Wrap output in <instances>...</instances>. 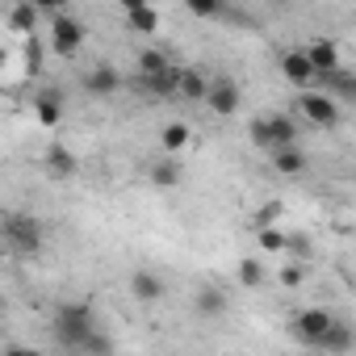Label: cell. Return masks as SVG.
<instances>
[{"label":"cell","instance_id":"20","mask_svg":"<svg viewBox=\"0 0 356 356\" xmlns=\"http://www.w3.org/2000/svg\"><path fill=\"white\" fill-rule=\"evenodd\" d=\"M210 88V80L197 72V67H185V72H176V97H185V101H202Z\"/></svg>","mask_w":356,"mask_h":356},{"label":"cell","instance_id":"1","mask_svg":"<svg viewBox=\"0 0 356 356\" xmlns=\"http://www.w3.org/2000/svg\"><path fill=\"white\" fill-rule=\"evenodd\" d=\"M51 327H55V339L63 348H76L80 352L84 339L97 331V310H92V302H63V306H55Z\"/></svg>","mask_w":356,"mask_h":356},{"label":"cell","instance_id":"14","mask_svg":"<svg viewBox=\"0 0 356 356\" xmlns=\"http://www.w3.org/2000/svg\"><path fill=\"white\" fill-rule=\"evenodd\" d=\"M281 76H285L289 84H298V88L314 84V67H310L306 51H285V55H281Z\"/></svg>","mask_w":356,"mask_h":356},{"label":"cell","instance_id":"6","mask_svg":"<svg viewBox=\"0 0 356 356\" xmlns=\"http://www.w3.org/2000/svg\"><path fill=\"white\" fill-rule=\"evenodd\" d=\"M335 314L331 310H323V306H310V310H298L293 314V335L306 343V348H314L318 343V335L327 331V323H331Z\"/></svg>","mask_w":356,"mask_h":356},{"label":"cell","instance_id":"13","mask_svg":"<svg viewBox=\"0 0 356 356\" xmlns=\"http://www.w3.org/2000/svg\"><path fill=\"white\" fill-rule=\"evenodd\" d=\"M147 176H151V185H155V189H163V193H168V189L181 185L185 168H181V159H176V155H159V159L151 163V172H147Z\"/></svg>","mask_w":356,"mask_h":356},{"label":"cell","instance_id":"3","mask_svg":"<svg viewBox=\"0 0 356 356\" xmlns=\"http://www.w3.org/2000/svg\"><path fill=\"white\" fill-rule=\"evenodd\" d=\"M5 239L17 256H38L42 252V222L34 214H13L5 222Z\"/></svg>","mask_w":356,"mask_h":356},{"label":"cell","instance_id":"23","mask_svg":"<svg viewBox=\"0 0 356 356\" xmlns=\"http://www.w3.org/2000/svg\"><path fill=\"white\" fill-rule=\"evenodd\" d=\"M126 26H130V34H155L159 30V9L151 5H138V9H126Z\"/></svg>","mask_w":356,"mask_h":356},{"label":"cell","instance_id":"34","mask_svg":"<svg viewBox=\"0 0 356 356\" xmlns=\"http://www.w3.org/2000/svg\"><path fill=\"white\" fill-rule=\"evenodd\" d=\"M138 5H147V0H118V9L126 13V9H138Z\"/></svg>","mask_w":356,"mask_h":356},{"label":"cell","instance_id":"12","mask_svg":"<svg viewBox=\"0 0 356 356\" xmlns=\"http://www.w3.org/2000/svg\"><path fill=\"white\" fill-rule=\"evenodd\" d=\"M302 51H306V59H310L314 72H331V67L343 63V51H339V42H331V38H314V42L302 47Z\"/></svg>","mask_w":356,"mask_h":356},{"label":"cell","instance_id":"31","mask_svg":"<svg viewBox=\"0 0 356 356\" xmlns=\"http://www.w3.org/2000/svg\"><path fill=\"white\" fill-rule=\"evenodd\" d=\"M281 214H285V206H281V202H268V206H260V210L252 214V227H268V222H277Z\"/></svg>","mask_w":356,"mask_h":356},{"label":"cell","instance_id":"18","mask_svg":"<svg viewBox=\"0 0 356 356\" xmlns=\"http://www.w3.org/2000/svg\"><path fill=\"white\" fill-rule=\"evenodd\" d=\"M138 88H143L147 97H155V101H168V97H176V72H172V67H163V72L138 76Z\"/></svg>","mask_w":356,"mask_h":356},{"label":"cell","instance_id":"25","mask_svg":"<svg viewBox=\"0 0 356 356\" xmlns=\"http://www.w3.org/2000/svg\"><path fill=\"white\" fill-rule=\"evenodd\" d=\"M235 277H239L243 289H260V285H264V264H260L256 256H243L239 268H235Z\"/></svg>","mask_w":356,"mask_h":356},{"label":"cell","instance_id":"11","mask_svg":"<svg viewBox=\"0 0 356 356\" xmlns=\"http://www.w3.org/2000/svg\"><path fill=\"white\" fill-rule=\"evenodd\" d=\"M59 118H63V92H59V88H42V92L34 97V122L47 126V130H55Z\"/></svg>","mask_w":356,"mask_h":356},{"label":"cell","instance_id":"28","mask_svg":"<svg viewBox=\"0 0 356 356\" xmlns=\"http://www.w3.org/2000/svg\"><path fill=\"white\" fill-rule=\"evenodd\" d=\"M277 281H281L285 289H298V285L306 281V268H302L298 260H289V264H281V273H277Z\"/></svg>","mask_w":356,"mask_h":356},{"label":"cell","instance_id":"29","mask_svg":"<svg viewBox=\"0 0 356 356\" xmlns=\"http://www.w3.org/2000/svg\"><path fill=\"white\" fill-rule=\"evenodd\" d=\"M248 138H252V147L268 151V147H273V143H268V122H264V118H252V122H248Z\"/></svg>","mask_w":356,"mask_h":356},{"label":"cell","instance_id":"4","mask_svg":"<svg viewBox=\"0 0 356 356\" xmlns=\"http://www.w3.org/2000/svg\"><path fill=\"white\" fill-rule=\"evenodd\" d=\"M298 113H302L310 126H318V130H335V126H339V105H335V97H327L323 88L302 92V97H298Z\"/></svg>","mask_w":356,"mask_h":356},{"label":"cell","instance_id":"5","mask_svg":"<svg viewBox=\"0 0 356 356\" xmlns=\"http://www.w3.org/2000/svg\"><path fill=\"white\" fill-rule=\"evenodd\" d=\"M206 105H210V113H218V118H231V113H239V101H243V92H239V84L231 80V76H218V80H210V88H206V97H202Z\"/></svg>","mask_w":356,"mask_h":356},{"label":"cell","instance_id":"19","mask_svg":"<svg viewBox=\"0 0 356 356\" xmlns=\"http://www.w3.org/2000/svg\"><path fill=\"white\" fill-rule=\"evenodd\" d=\"M38 17H42V13L30 5V0H17V5L9 9V17H5V22H9V30H13L17 38H26V34H34V30H38Z\"/></svg>","mask_w":356,"mask_h":356},{"label":"cell","instance_id":"26","mask_svg":"<svg viewBox=\"0 0 356 356\" xmlns=\"http://www.w3.org/2000/svg\"><path fill=\"white\" fill-rule=\"evenodd\" d=\"M22 55H26V72H30V76H38V72H42V42H38L34 34H26V38H22Z\"/></svg>","mask_w":356,"mask_h":356},{"label":"cell","instance_id":"9","mask_svg":"<svg viewBox=\"0 0 356 356\" xmlns=\"http://www.w3.org/2000/svg\"><path fill=\"white\" fill-rule=\"evenodd\" d=\"M352 343H356L352 327H348V323H339V318H331V323H327V331L318 335V343H314V348H318L323 356H348V352H352Z\"/></svg>","mask_w":356,"mask_h":356},{"label":"cell","instance_id":"17","mask_svg":"<svg viewBox=\"0 0 356 356\" xmlns=\"http://www.w3.org/2000/svg\"><path fill=\"white\" fill-rule=\"evenodd\" d=\"M130 293L138 302H159L163 298V277L151 273V268H138V273H130Z\"/></svg>","mask_w":356,"mask_h":356},{"label":"cell","instance_id":"24","mask_svg":"<svg viewBox=\"0 0 356 356\" xmlns=\"http://www.w3.org/2000/svg\"><path fill=\"white\" fill-rule=\"evenodd\" d=\"M256 248H260V252H268V256H281V252H285V231H281L277 222L256 227Z\"/></svg>","mask_w":356,"mask_h":356},{"label":"cell","instance_id":"32","mask_svg":"<svg viewBox=\"0 0 356 356\" xmlns=\"http://www.w3.org/2000/svg\"><path fill=\"white\" fill-rule=\"evenodd\" d=\"M80 352H113V339L109 335H101V331H92L88 339H84V348Z\"/></svg>","mask_w":356,"mask_h":356},{"label":"cell","instance_id":"2","mask_svg":"<svg viewBox=\"0 0 356 356\" xmlns=\"http://www.w3.org/2000/svg\"><path fill=\"white\" fill-rule=\"evenodd\" d=\"M84 38H88L84 22H80V17H72L67 9L51 17V51H55L59 59H72V55L84 47Z\"/></svg>","mask_w":356,"mask_h":356},{"label":"cell","instance_id":"21","mask_svg":"<svg viewBox=\"0 0 356 356\" xmlns=\"http://www.w3.org/2000/svg\"><path fill=\"white\" fill-rule=\"evenodd\" d=\"M264 122H268V143H273V147L298 143V122H293L289 113H268ZM273 147H268V151H273Z\"/></svg>","mask_w":356,"mask_h":356},{"label":"cell","instance_id":"33","mask_svg":"<svg viewBox=\"0 0 356 356\" xmlns=\"http://www.w3.org/2000/svg\"><path fill=\"white\" fill-rule=\"evenodd\" d=\"M30 5H34L38 13H47V17H55V13H63V9H67V0H30Z\"/></svg>","mask_w":356,"mask_h":356},{"label":"cell","instance_id":"7","mask_svg":"<svg viewBox=\"0 0 356 356\" xmlns=\"http://www.w3.org/2000/svg\"><path fill=\"white\" fill-rule=\"evenodd\" d=\"M42 168H47V176H55V181H72V176L80 172V159H76L72 147L51 143V147L42 151Z\"/></svg>","mask_w":356,"mask_h":356},{"label":"cell","instance_id":"36","mask_svg":"<svg viewBox=\"0 0 356 356\" xmlns=\"http://www.w3.org/2000/svg\"><path fill=\"white\" fill-rule=\"evenodd\" d=\"M268 5H289V0H268Z\"/></svg>","mask_w":356,"mask_h":356},{"label":"cell","instance_id":"22","mask_svg":"<svg viewBox=\"0 0 356 356\" xmlns=\"http://www.w3.org/2000/svg\"><path fill=\"white\" fill-rule=\"evenodd\" d=\"M227 306H231V298H227L218 285L197 289V314H202V318H222V314H227Z\"/></svg>","mask_w":356,"mask_h":356},{"label":"cell","instance_id":"10","mask_svg":"<svg viewBox=\"0 0 356 356\" xmlns=\"http://www.w3.org/2000/svg\"><path fill=\"white\" fill-rule=\"evenodd\" d=\"M118 88H122V76H118V67H109V63H97V67H88V76H84V92H88V97L105 101V97H113Z\"/></svg>","mask_w":356,"mask_h":356},{"label":"cell","instance_id":"16","mask_svg":"<svg viewBox=\"0 0 356 356\" xmlns=\"http://www.w3.org/2000/svg\"><path fill=\"white\" fill-rule=\"evenodd\" d=\"M159 147H163V155H181V151H189V147H193L189 122H168V126L159 130Z\"/></svg>","mask_w":356,"mask_h":356},{"label":"cell","instance_id":"27","mask_svg":"<svg viewBox=\"0 0 356 356\" xmlns=\"http://www.w3.org/2000/svg\"><path fill=\"white\" fill-rule=\"evenodd\" d=\"M168 67V55L163 51H143L138 55V76H151V72H163Z\"/></svg>","mask_w":356,"mask_h":356},{"label":"cell","instance_id":"30","mask_svg":"<svg viewBox=\"0 0 356 356\" xmlns=\"http://www.w3.org/2000/svg\"><path fill=\"white\" fill-rule=\"evenodd\" d=\"M185 9L193 17H218L222 13V0H185Z\"/></svg>","mask_w":356,"mask_h":356},{"label":"cell","instance_id":"35","mask_svg":"<svg viewBox=\"0 0 356 356\" xmlns=\"http://www.w3.org/2000/svg\"><path fill=\"white\" fill-rule=\"evenodd\" d=\"M5 63H9V51H5V47H0V72H5Z\"/></svg>","mask_w":356,"mask_h":356},{"label":"cell","instance_id":"15","mask_svg":"<svg viewBox=\"0 0 356 356\" xmlns=\"http://www.w3.org/2000/svg\"><path fill=\"white\" fill-rule=\"evenodd\" d=\"M268 155H273V168H277V176H302V172H306V151H302L298 143L273 147Z\"/></svg>","mask_w":356,"mask_h":356},{"label":"cell","instance_id":"8","mask_svg":"<svg viewBox=\"0 0 356 356\" xmlns=\"http://www.w3.org/2000/svg\"><path fill=\"white\" fill-rule=\"evenodd\" d=\"M314 84L327 92V97H343V101H356V76L339 63L331 72H314Z\"/></svg>","mask_w":356,"mask_h":356}]
</instances>
